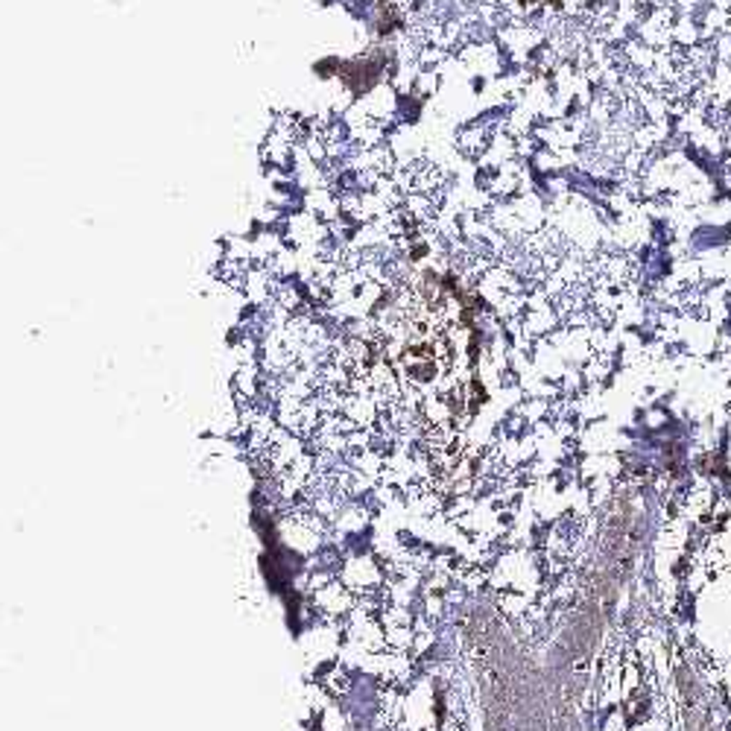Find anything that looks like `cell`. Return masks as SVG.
<instances>
[{
    "label": "cell",
    "instance_id": "obj_2",
    "mask_svg": "<svg viewBox=\"0 0 731 731\" xmlns=\"http://www.w3.org/2000/svg\"><path fill=\"white\" fill-rule=\"evenodd\" d=\"M380 731H468L462 679L451 667L413 673L383 708Z\"/></svg>",
    "mask_w": 731,
    "mask_h": 731
},
{
    "label": "cell",
    "instance_id": "obj_1",
    "mask_svg": "<svg viewBox=\"0 0 731 731\" xmlns=\"http://www.w3.org/2000/svg\"><path fill=\"white\" fill-rule=\"evenodd\" d=\"M585 731H676L661 667L641 638L626 635L600 659Z\"/></svg>",
    "mask_w": 731,
    "mask_h": 731
}]
</instances>
